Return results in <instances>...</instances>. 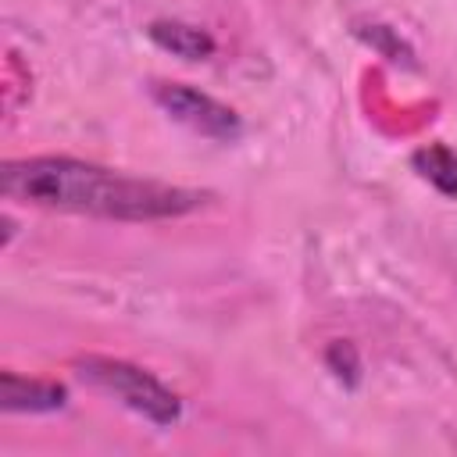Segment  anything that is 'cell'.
Returning <instances> with one entry per match:
<instances>
[{"label":"cell","mask_w":457,"mask_h":457,"mask_svg":"<svg viewBox=\"0 0 457 457\" xmlns=\"http://www.w3.org/2000/svg\"><path fill=\"white\" fill-rule=\"evenodd\" d=\"M0 189L7 200L29 204V207L107 218V221L182 218L207 200V193L189 189V186L143 179V175H129V171L104 168L93 161L61 157V154L4 161Z\"/></svg>","instance_id":"cell-1"},{"label":"cell","mask_w":457,"mask_h":457,"mask_svg":"<svg viewBox=\"0 0 457 457\" xmlns=\"http://www.w3.org/2000/svg\"><path fill=\"white\" fill-rule=\"evenodd\" d=\"M71 371L79 382H86L89 389L118 400L121 407H129L132 414L146 418L157 428H168L182 418V400L175 389H168L157 375H150L146 368L121 361V357H107V353H86L71 361Z\"/></svg>","instance_id":"cell-2"},{"label":"cell","mask_w":457,"mask_h":457,"mask_svg":"<svg viewBox=\"0 0 457 457\" xmlns=\"http://www.w3.org/2000/svg\"><path fill=\"white\" fill-rule=\"evenodd\" d=\"M150 100L179 125H186L196 136L218 139V143H232L243 132V118L221 104L218 96L189 86V82H168V79H154L150 82Z\"/></svg>","instance_id":"cell-3"},{"label":"cell","mask_w":457,"mask_h":457,"mask_svg":"<svg viewBox=\"0 0 457 457\" xmlns=\"http://www.w3.org/2000/svg\"><path fill=\"white\" fill-rule=\"evenodd\" d=\"M68 403V389L54 378H32L18 371L0 375V411L4 414H50Z\"/></svg>","instance_id":"cell-4"},{"label":"cell","mask_w":457,"mask_h":457,"mask_svg":"<svg viewBox=\"0 0 457 457\" xmlns=\"http://www.w3.org/2000/svg\"><path fill=\"white\" fill-rule=\"evenodd\" d=\"M146 36L154 46L182 57V61H207L214 54V36L200 25H189V21H179V18H157L146 25Z\"/></svg>","instance_id":"cell-5"},{"label":"cell","mask_w":457,"mask_h":457,"mask_svg":"<svg viewBox=\"0 0 457 457\" xmlns=\"http://www.w3.org/2000/svg\"><path fill=\"white\" fill-rule=\"evenodd\" d=\"M411 168L428 182L436 186L443 196L457 200V150L446 146V143H425L411 154Z\"/></svg>","instance_id":"cell-6"},{"label":"cell","mask_w":457,"mask_h":457,"mask_svg":"<svg viewBox=\"0 0 457 457\" xmlns=\"http://www.w3.org/2000/svg\"><path fill=\"white\" fill-rule=\"evenodd\" d=\"M325 364H328V371H332L339 382L357 386V378H361V357H357L353 343H346V339L328 343V350H325Z\"/></svg>","instance_id":"cell-7"}]
</instances>
